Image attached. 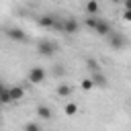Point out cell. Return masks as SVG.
<instances>
[{"instance_id": "cell-2", "label": "cell", "mask_w": 131, "mask_h": 131, "mask_svg": "<svg viewBox=\"0 0 131 131\" xmlns=\"http://www.w3.org/2000/svg\"><path fill=\"white\" fill-rule=\"evenodd\" d=\"M55 49H57V45H55L53 41H49V39H41V41L37 43V53L43 55V57H51V55L55 53Z\"/></svg>"}, {"instance_id": "cell-18", "label": "cell", "mask_w": 131, "mask_h": 131, "mask_svg": "<svg viewBox=\"0 0 131 131\" xmlns=\"http://www.w3.org/2000/svg\"><path fill=\"white\" fill-rule=\"evenodd\" d=\"M82 88H84V90H92V88H94L92 80H90V78H84V80H82Z\"/></svg>"}, {"instance_id": "cell-12", "label": "cell", "mask_w": 131, "mask_h": 131, "mask_svg": "<svg viewBox=\"0 0 131 131\" xmlns=\"http://www.w3.org/2000/svg\"><path fill=\"white\" fill-rule=\"evenodd\" d=\"M0 104H12V98H10L8 86H4V88L0 90Z\"/></svg>"}, {"instance_id": "cell-4", "label": "cell", "mask_w": 131, "mask_h": 131, "mask_svg": "<svg viewBox=\"0 0 131 131\" xmlns=\"http://www.w3.org/2000/svg\"><path fill=\"white\" fill-rule=\"evenodd\" d=\"M45 78H47V72H45L43 68H31V72H29V82H33V84H43Z\"/></svg>"}, {"instance_id": "cell-19", "label": "cell", "mask_w": 131, "mask_h": 131, "mask_svg": "<svg viewBox=\"0 0 131 131\" xmlns=\"http://www.w3.org/2000/svg\"><path fill=\"white\" fill-rule=\"evenodd\" d=\"M123 20H131V8H125V12H123Z\"/></svg>"}, {"instance_id": "cell-11", "label": "cell", "mask_w": 131, "mask_h": 131, "mask_svg": "<svg viewBox=\"0 0 131 131\" xmlns=\"http://www.w3.org/2000/svg\"><path fill=\"white\" fill-rule=\"evenodd\" d=\"M8 92H10L12 102H16V100H20V98L25 96V90H23L20 86H12V88H8Z\"/></svg>"}, {"instance_id": "cell-14", "label": "cell", "mask_w": 131, "mask_h": 131, "mask_svg": "<svg viewBox=\"0 0 131 131\" xmlns=\"http://www.w3.org/2000/svg\"><path fill=\"white\" fill-rule=\"evenodd\" d=\"M63 111H66V115H68V117H74V115L78 113V106H76L74 102H66V106H63Z\"/></svg>"}, {"instance_id": "cell-17", "label": "cell", "mask_w": 131, "mask_h": 131, "mask_svg": "<svg viewBox=\"0 0 131 131\" xmlns=\"http://www.w3.org/2000/svg\"><path fill=\"white\" fill-rule=\"evenodd\" d=\"M86 63H88V68H90L92 72H98V70H100V66L96 63V59H86Z\"/></svg>"}, {"instance_id": "cell-20", "label": "cell", "mask_w": 131, "mask_h": 131, "mask_svg": "<svg viewBox=\"0 0 131 131\" xmlns=\"http://www.w3.org/2000/svg\"><path fill=\"white\" fill-rule=\"evenodd\" d=\"M2 88H4V82H2V80H0V90H2Z\"/></svg>"}, {"instance_id": "cell-13", "label": "cell", "mask_w": 131, "mask_h": 131, "mask_svg": "<svg viewBox=\"0 0 131 131\" xmlns=\"http://www.w3.org/2000/svg\"><path fill=\"white\" fill-rule=\"evenodd\" d=\"M70 94H72V88H70L68 84H63V82H61V84L57 86V96H61V98H68Z\"/></svg>"}, {"instance_id": "cell-8", "label": "cell", "mask_w": 131, "mask_h": 131, "mask_svg": "<svg viewBox=\"0 0 131 131\" xmlns=\"http://www.w3.org/2000/svg\"><path fill=\"white\" fill-rule=\"evenodd\" d=\"M39 27H43V29H55V27H57L55 16H53V14H43V16H39Z\"/></svg>"}, {"instance_id": "cell-3", "label": "cell", "mask_w": 131, "mask_h": 131, "mask_svg": "<svg viewBox=\"0 0 131 131\" xmlns=\"http://www.w3.org/2000/svg\"><path fill=\"white\" fill-rule=\"evenodd\" d=\"M92 31H94L96 35H100V37H106V35L111 33V25H108L104 18L96 16V20H94V25H92Z\"/></svg>"}, {"instance_id": "cell-9", "label": "cell", "mask_w": 131, "mask_h": 131, "mask_svg": "<svg viewBox=\"0 0 131 131\" xmlns=\"http://www.w3.org/2000/svg\"><path fill=\"white\" fill-rule=\"evenodd\" d=\"M90 80H92V84H94V86H100V88H106V86H108V80H106V76H104L100 70H98V72H94Z\"/></svg>"}, {"instance_id": "cell-21", "label": "cell", "mask_w": 131, "mask_h": 131, "mask_svg": "<svg viewBox=\"0 0 131 131\" xmlns=\"http://www.w3.org/2000/svg\"><path fill=\"white\" fill-rule=\"evenodd\" d=\"M111 2H115V4H117V2H121V0H111Z\"/></svg>"}, {"instance_id": "cell-22", "label": "cell", "mask_w": 131, "mask_h": 131, "mask_svg": "<svg viewBox=\"0 0 131 131\" xmlns=\"http://www.w3.org/2000/svg\"><path fill=\"white\" fill-rule=\"evenodd\" d=\"M0 125H2V123H0Z\"/></svg>"}, {"instance_id": "cell-5", "label": "cell", "mask_w": 131, "mask_h": 131, "mask_svg": "<svg viewBox=\"0 0 131 131\" xmlns=\"http://www.w3.org/2000/svg\"><path fill=\"white\" fill-rule=\"evenodd\" d=\"M78 29H80V23H78L76 18H72V16H68V18L63 20V25H61V31L68 33V35H76Z\"/></svg>"}, {"instance_id": "cell-15", "label": "cell", "mask_w": 131, "mask_h": 131, "mask_svg": "<svg viewBox=\"0 0 131 131\" xmlns=\"http://www.w3.org/2000/svg\"><path fill=\"white\" fill-rule=\"evenodd\" d=\"M51 74H53V76H57V78H61V76H66V68H63L61 63H55V66H53V70H51Z\"/></svg>"}, {"instance_id": "cell-16", "label": "cell", "mask_w": 131, "mask_h": 131, "mask_svg": "<svg viewBox=\"0 0 131 131\" xmlns=\"http://www.w3.org/2000/svg\"><path fill=\"white\" fill-rule=\"evenodd\" d=\"M23 129H25V131H39V129H41V125H39V123H33V121H31V123H27V125H25Z\"/></svg>"}, {"instance_id": "cell-6", "label": "cell", "mask_w": 131, "mask_h": 131, "mask_svg": "<svg viewBox=\"0 0 131 131\" xmlns=\"http://www.w3.org/2000/svg\"><path fill=\"white\" fill-rule=\"evenodd\" d=\"M6 37L12 39V41H25V39H27V33H25L20 27H8V29H6Z\"/></svg>"}, {"instance_id": "cell-7", "label": "cell", "mask_w": 131, "mask_h": 131, "mask_svg": "<svg viewBox=\"0 0 131 131\" xmlns=\"http://www.w3.org/2000/svg\"><path fill=\"white\" fill-rule=\"evenodd\" d=\"M35 113H37V117L43 119V121H51V119H53V108L47 106V104H39Z\"/></svg>"}, {"instance_id": "cell-10", "label": "cell", "mask_w": 131, "mask_h": 131, "mask_svg": "<svg viewBox=\"0 0 131 131\" xmlns=\"http://www.w3.org/2000/svg\"><path fill=\"white\" fill-rule=\"evenodd\" d=\"M84 8H86V14H98V12H100V6H98V0H88Z\"/></svg>"}, {"instance_id": "cell-1", "label": "cell", "mask_w": 131, "mask_h": 131, "mask_svg": "<svg viewBox=\"0 0 131 131\" xmlns=\"http://www.w3.org/2000/svg\"><path fill=\"white\" fill-rule=\"evenodd\" d=\"M108 37V43H111V47L115 49V51H123L125 47H127V37L123 35V33H108L106 35Z\"/></svg>"}]
</instances>
